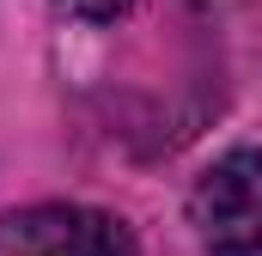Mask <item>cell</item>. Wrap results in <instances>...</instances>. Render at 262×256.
<instances>
[{
    "label": "cell",
    "mask_w": 262,
    "mask_h": 256,
    "mask_svg": "<svg viewBox=\"0 0 262 256\" xmlns=\"http://www.w3.org/2000/svg\"><path fill=\"white\" fill-rule=\"evenodd\" d=\"M61 6H73V12H92V18H110V12H122L128 0H61Z\"/></svg>",
    "instance_id": "cell-3"
},
{
    "label": "cell",
    "mask_w": 262,
    "mask_h": 256,
    "mask_svg": "<svg viewBox=\"0 0 262 256\" xmlns=\"http://www.w3.org/2000/svg\"><path fill=\"white\" fill-rule=\"evenodd\" d=\"M189 220L207 256H262V153L238 146L213 159L189 195Z\"/></svg>",
    "instance_id": "cell-1"
},
{
    "label": "cell",
    "mask_w": 262,
    "mask_h": 256,
    "mask_svg": "<svg viewBox=\"0 0 262 256\" xmlns=\"http://www.w3.org/2000/svg\"><path fill=\"white\" fill-rule=\"evenodd\" d=\"M0 256H134V238L122 220L98 207H18L0 220Z\"/></svg>",
    "instance_id": "cell-2"
}]
</instances>
